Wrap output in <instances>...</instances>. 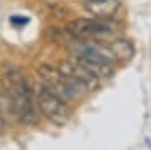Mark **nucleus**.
I'll return each mask as SVG.
<instances>
[{
  "label": "nucleus",
  "mask_w": 151,
  "mask_h": 150,
  "mask_svg": "<svg viewBox=\"0 0 151 150\" xmlns=\"http://www.w3.org/2000/svg\"><path fill=\"white\" fill-rule=\"evenodd\" d=\"M3 87L13 96L17 109L19 123L36 125L40 122V107L36 103L35 88L28 82L22 70L16 67L8 68L3 74Z\"/></svg>",
  "instance_id": "obj_1"
},
{
  "label": "nucleus",
  "mask_w": 151,
  "mask_h": 150,
  "mask_svg": "<svg viewBox=\"0 0 151 150\" xmlns=\"http://www.w3.org/2000/svg\"><path fill=\"white\" fill-rule=\"evenodd\" d=\"M66 32L74 40H93V41H112L121 36L123 25L115 17L101 19V17H77L68 22Z\"/></svg>",
  "instance_id": "obj_2"
},
{
  "label": "nucleus",
  "mask_w": 151,
  "mask_h": 150,
  "mask_svg": "<svg viewBox=\"0 0 151 150\" xmlns=\"http://www.w3.org/2000/svg\"><path fill=\"white\" fill-rule=\"evenodd\" d=\"M36 71H38V78H40L41 86H44L47 90L55 93L57 96H60L66 103H71L74 100H80V98L85 96L83 92L76 88L68 81V78L61 73V70L58 67H52V65L42 63L38 67Z\"/></svg>",
  "instance_id": "obj_3"
},
{
  "label": "nucleus",
  "mask_w": 151,
  "mask_h": 150,
  "mask_svg": "<svg viewBox=\"0 0 151 150\" xmlns=\"http://www.w3.org/2000/svg\"><path fill=\"white\" fill-rule=\"evenodd\" d=\"M35 96H36L40 112L49 122H52V123H55L58 126H63L68 123V120L71 117L69 103L61 100L60 96H57L55 93L47 90L41 84L35 88Z\"/></svg>",
  "instance_id": "obj_4"
},
{
  "label": "nucleus",
  "mask_w": 151,
  "mask_h": 150,
  "mask_svg": "<svg viewBox=\"0 0 151 150\" xmlns=\"http://www.w3.org/2000/svg\"><path fill=\"white\" fill-rule=\"evenodd\" d=\"M68 49L71 55L88 60V62H96V63L109 65V67H113L115 63H118L107 43H102V41L73 38V41L68 44Z\"/></svg>",
  "instance_id": "obj_5"
},
{
  "label": "nucleus",
  "mask_w": 151,
  "mask_h": 150,
  "mask_svg": "<svg viewBox=\"0 0 151 150\" xmlns=\"http://www.w3.org/2000/svg\"><path fill=\"white\" fill-rule=\"evenodd\" d=\"M61 73L68 78V81L73 84L76 88H79L80 92H83L87 95L88 92H93L99 87V79L96 74H93L85 65L80 62L79 59H76L74 55H69L66 60L61 62L58 67Z\"/></svg>",
  "instance_id": "obj_6"
},
{
  "label": "nucleus",
  "mask_w": 151,
  "mask_h": 150,
  "mask_svg": "<svg viewBox=\"0 0 151 150\" xmlns=\"http://www.w3.org/2000/svg\"><path fill=\"white\" fill-rule=\"evenodd\" d=\"M83 10L88 13L90 17L109 19V17H115L116 11L120 10V2L118 0H83Z\"/></svg>",
  "instance_id": "obj_7"
},
{
  "label": "nucleus",
  "mask_w": 151,
  "mask_h": 150,
  "mask_svg": "<svg viewBox=\"0 0 151 150\" xmlns=\"http://www.w3.org/2000/svg\"><path fill=\"white\" fill-rule=\"evenodd\" d=\"M0 117L3 119L5 123H19L14 100L5 87L0 88Z\"/></svg>",
  "instance_id": "obj_8"
},
{
  "label": "nucleus",
  "mask_w": 151,
  "mask_h": 150,
  "mask_svg": "<svg viewBox=\"0 0 151 150\" xmlns=\"http://www.w3.org/2000/svg\"><path fill=\"white\" fill-rule=\"evenodd\" d=\"M107 46L110 48V51L115 55L116 62H129V60L134 57V46L129 40L123 38V36H118V38L107 41Z\"/></svg>",
  "instance_id": "obj_9"
},
{
  "label": "nucleus",
  "mask_w": 151,
  "mask_h": 150,
  "mask_svg": "<svg viewBox=\"0 0 151 150\" xmlns=\"http://www.w3.org/2000/svg\"><path fill=\"white\" fill-rule=\"evenodd\" d=\"M5 125H6V123H5V122H3V119L0 117V134L3 133V130H5Z\"/></svg>",
  "instance_id": "obj_10"
}]
</instances>
